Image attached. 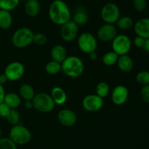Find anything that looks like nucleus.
Wrapping results in <instances>:
<instances>
[{
	"label": "nucleus",
	"instance_id": "obj_1",
	"mask_svg": "<svg viewBox=\"0 0 149 149\" xmlns=\"http://www.w3.org/2000/svg\"><path fill=\"white\" fill-rule=\"evenodd\" d=\"M49 17L57 25H63L71 20V13L68 4L63 0H54L49 7Z\"/></svg>",
	"mask_w": 149,
	"mask_h": 149
},
{
	"label": "nucleus",
	"instance_id": "obj_2",
	"mask_svg": "<svg viewBox=\"0 0 149 149\" xmlns=\"http://www.w3.org/2000/svg\"><path fill=\"white\" fill-rule=\"evenodd\" d=\"M84 63L76 56H70L61 63V70L64 74L72 78L80 77L84 72Z\"/></svg>",
	"mask_w": 149,
	"mask_h": 149
},
{
	"label": "nucleus",
	"instance_id": "obj_3",
	"mask_svg": "<svg viewBox=\"0 0 149 149\" xmlns=\"http://www.w3.org/2000/svg\"><path fill=\"white\" fill-rule=\"evenodd\" d=\"M33 35L34 34L29 28H19L14 32L12 37L13 45L17 48H26L33 42Z\"/></svg>",
	"mask_w": 149,
	"mask_h": 149
},
{
	"label": "nucleus",
	"instance_id": "obj_4",
	"mask_svg": "<svg viewBox=\"0 0 149 149\" xmlns=\"http://www.w3.org/2000/svg\"><path fill=\"white\" fill-rule=\"evenodd\" d=\"M9 138L16 145H23L30 142L31 139V133L27 127L18 124L13 126L10 131Z\"/></svg>",
	"mask_w": 149,
	"mask_h": 149
},
{
	"label": "nucleus",
	"instance_id": "obj_5",
	"mask_svg": "<svg viewBox=\"0 0 149 149\" xmlns=\"http://www.w3.org/2000/svg\"><path fill=\"white\" fill-rule=\"evenodd\" d=\"M33 108L41 112H50L54 110L55 104L49 94L39 93L35 95L32 100Z\"/></svg>",
	"mask_w": 149,
	"mask_h": 149
},
{
	"label": "nucleus",
	"instance_id": "obj_6",
	"mask_svg": "<svg viewBox=\"0 0 149 149\" xmlns=\"http://www.w3.org/2000/svg\"><path fill=\"white\" fill-rule=\"evenodd\" d=\"M100 17L105 23L114 24L120 18L119 7L115 3H107L101 9Z\"/></svg>",
	"mask_w": 149,
	"mask_h": 149
},
{
	"label": "nucleus",
	"instance_id": "obj_7",
	"mask_svg": "<svg viewBox=\"0 0 149 149\" xmlns=\"http://www.w3.org/2000/svg\"><path fill=\"white\" fill-rule=\"evenodd\" d=\"M112 51L118 56L127 55L130 52L132 42L128 36L125 34L116 35L112 40Z\"/></svg>",
	"mask_w": 149,
	"mask_h": 149
},
{
	"label": "nucleus",
	"instance_id": "obj_8",
	"mask_svg": "<svg viewBox=\"0 0 149 149\" xmlns=\"http://www.w3.org/2000/svg\"><path fill=\"white\" fill-rule=\"evenodd\" d=\"M78 46L83 53L90 54L96 51L97 48V42L94 35L89 32L82 33L78 38Z\"/></svg>",
	"mask_w": 149,
	"mask_h": 149
},
{
	"label": "nucleus",
	"instance_id": "obj_9",
	"mask_svg": "<svg viewBox=\"0 0 149 149\" xmlns=\"http://www.w3.org/2000/svg\"><path fill=\"white\" fill-rule=\"evenodd\" d=\"M25 73V67L20 61H13L7 64L4 69V74L10 81L20 80Z\"/></svg>",
	"mask_w": 149,
	"mask_h": 149
},
{
	"label": "nucleus",
	"instance_id": "obj_10",
	"mask_svg": "<svg viewBox=\"0 0 149 149\" xmlns=\"http://www.w3.org/2000/svg\"><path fill=\"white\" fill-rule=\"evenodd\" d=\"M82 106L88 112H97L103 106V99L97 94H90L86 96L82 100Z\"/></svg>",
	"mask_w": 149,
	"mask_h": 149
},
{
	"label": "nucleus",
	"instance_id": "obj_11",
	"mask_svg": "<svg viewBox=\"0 0 149 149\" xmlns=\"http://www.w3.org/2000/svg\"><path fill=\"white\" fill-rule=\"evenodd\" d=\"M79 34V26L74 21L71 20L62 25L61 34L63 39L65 42H72L77 38Z\"/></svg>",
	"mask_w": 149,
	"mask_h": 149
},
{
	"label": "nucleus",
	"instance_id": "obj_12",
	"mask_svg": "<svg viewBox=\"0 0 149 149\" xmlns=\"http://www.w3.org/2000/svg\"><path fill=\"white\" fill-rule=\"evenodd\" d=\"M116 29L113 24L105 23L97 30V38L102 42H110L116 36Z\"/></svg>",
	"mask_w": 149,
	"mask_h": 149
},
{
	"label": "nucleus",
	"instance_id": "obj_13",
	"mask_svg": "<svg viewBox=\"0 0 149 149\" xmlns=\"http://www.w3.org/2000/svg\"><path fill=\"white\" fill-rule=\"evenodd\" d=\"M129 96V91L127 87L119 85L113 89L111 93V100L114 105L120 106L127 102Z\"/></svg>",
	"mask_w": 149,
	"mask_h": 149
},
{
	"label": "nucleus",
	"instance_id": "obj_14",
	"mask_svg": "<svg viewBox=\"0 0 149 149\" xmlns=\"http://www.w3.org/2000/svg\"><path fill=\"white\" fill-rule=\"evenodd\" d=\"M58 121L64 127H72L77 122V115L70 109H63L58 114Z\"/></svg>",
	"mask_w": 149,
	"mask_h": 149
},
{
	"label": "nucleus",
	"instance_id": "obj_15",
	"mask_svg": "<svg viewBox=\"0 0 149 149\" xmlns=\"http://www.w3.org/2000/svg\"><path fill=\"white\" fill-rule=\"evenodd\" d=\"M134 31L137 36L141 37L144 39L149 38V18H143L138 20L134 24Z\"/></svg>",
	"mask_w": 149,
	"mask_h": 149
},
{
	"label": "nucleus",
	"instance_id": "obj_16",
	"mask_svg": "<svg viewBox=\"0 0 149 149\" xmlns=\"http://www.w3.org/2000/svg\"><path fill=\"white\" fill-rule=\"evenodd\" d=\"M24 10L26 14L31 18H34L39 15L40 4L38 0H27L25 2Z\"/></svg>",
	"mask_w": 149,
	"mask_h": 149
},
{
	"label": "nucleus",
	"instance_id": "obj_17",
	"mask_svg": "<svg viewBox=\"0 0 149 149\" xmlns=\"http://www.w3.org/2000/svg\"><path fill=\"white\" fill-rule=\"evenodd\" d=\"M50 55L53 61L59 62L61 64L68 56L66 49L61 45H56L52 47Z\"/></svg>",
	"mask_w": 149,
	"mask_h": 149
},
{
	"label": "nucleus",
	"instance_id": "obj_18",
	"mask_svg": "<svg viewBox=\"0 0 149 149\" xmlns=\"http://www.w3.org/2000/svg\"><path fill=\"white\" fill-rule=\"evenodd\" d=\"M117 65L119 70L125 73L130 72L132 71L133 68V61L132 58L127 54V55L119 56L118 58Z\"/></svg>",
	"mask_w": 149,
	"mask_h": 149
},
{
	"label": "nucleus",
	"instance_id": "obj_19",
	"mask_svg": "<svg viewBox=\"0 0 149 149\" xmlns=\"http://www.w3.org/2000/svg\"><path fill=\"white\" fill-rule=\"evenodd\" d=\"M51 97L55 105H62L67 100V94L65 91L61 87H54L51 91Z\"/></svg>",
	"mask_w": 149,
	"mask_h": 149
},
{
	"label": "nucleus",
	"instance_id": "obj_20",
	"mask_svg": "<svg viewBox=\"0 0 149 149\" xmlns=\"http://www.w3.org/2000/svg\"><path fill=\"white\" fill-rule=\"evenodd\" d=\"M4 102L11 109H16L21 104V97L17 93L10 92L5 94Z\"/></svg>",
	"mask_w": 149,
	"mask_h": 149
},
{
	"label": "nucleus",
	"instance_id": "obj_21",
	"mask_svg": "<svg viewBox=\"0 0 149 149\" xmlns=\"http://www.w3.org/2000/svg\"><path fill=\"white\" fill-rule=\"evenodd\" d=\"M19 95L21 99H24L25 101L33 100L35 95V90L30 84L25 83L20 86L19 89Z\"/></svg>",
	"mask_w": 149,
	"mask_h": 149
},
{
	"label": "nucleus",
	"instance_id": "obj_22",
	"mask_svg": "<svg viewBox=\"0 0 149 149\" xmlns=\"http://www.w3.org/2000/svg\"><path fill=\"white\" fill-rule=\"evenodd\" d=\"M13 16L10 11L0 10V29H10L13 24Z\"/></svg>",
	"mask_w": 149,
	"mask_h": 149
},
{
	"label": "nucleus",
	"instance_id": "obj_23",
	"mask_svg": "<svg viewBox=\"0 0 149 149\" xmlns=\"http://www.w3.org/2000/svg\"><path fill=\"white\" fill-rule=\"evenodd\" d=\"M88 20L89 16L86 10L83 7H78L76 10L75 13H74L73 20L78 26H83V25L86 24L87 23Z\"/></svg>",
	"mask_w": 149,
	"mask_h": 149
},
{
	"label": "nucleus",
	"instance_id": "obj_24",
	"mask_svg": "<svg viewBox=\"0 0 149 149\" xmlns=\"http://www.w3.org/2000/svg\"><path fill=\"white\" fill-rule=\"evenodd\" d=\"M116 26L122 30H129L134 26L133 20L130 16L120 17L116 23Z\"/></svg>",
	"mask_w": 149,
	"mask_h": 149
},
{
	"label": "nucleus",
	"instance_id": "obj_25",
	"mask_svg": "<svg viewBox=\"0 0 149 149\" xmlns=\"http://www.w3.org/2000/svg\"><path fill=\"white\" fill-rule=\"evenodd\" d=\"M45 71L47 74H51V75L58 74L61 71V64L52 60L47 63L45 65Z\"/></svg>",
	"mask_w": 149,
	"mask_h": 149
},
{
	"label": "nucleus",
	"instance_id": "obj_26",
	"mask_svg": "<svg viewBox=\"0 0 149 149\" xmlns=\"http://www.w3.org/2000/svg\"><path fill=\"white\" fill-rule=\"evenodd\" d=\"M118 58H119V56L116 53L113 52V51H109L104 54L103 58H102V61L105 65L111 67V66L114 65L115 64L117 63Z\"/></svg>",
	"mask_w": 149,
	"mask_h": 149
},
{
	"label": "nucleus",
	"instance_id": "obj_27",
	"mask_svg": "<svg viewBox=\"0 0 149 149\" xmlns=\"http://www.w3.org/2000/svg\"><path fill=\"white\" fill-rule=\"evenodd\" d=\"M20 0H0V10L11 11L15 9Z\"/></svg>",
	"mask_w": 149,
	"mask_h": 149
},
{
	"label": "nucleus",
	"instance_id": "obj_28",
	"mask_svg": "<svg viewBox=\"0 0 149 149\" xmlns=\"http://www.w3.org/2000/svg\"><path fill=\"white\" fill-rule=\"evenodd\" d=\"M109 91H110V88H109V84L106 82H100L96 86V94L103 99L108 96Z\"/></svg>",
	"mask_w": 149,
	"mask_h": 149
},
{
	"label": "nucleus",
	"instance_id": "obj_29",
	"mask_svg": "<svg viewBox=\"0 0 149 149\" xmlns=\"http://www.w3.org/2000/svg\"><path fill=\"white\" fill-rule=\"evenodd\" d=\"M6 118H7L9 124H10L11 125H17L19 124V121L20 119V113L16 109H11Z\"/></svg>",
	"mask_w": 149,
	"mask_h": 149
},
{
	"label": "nucleus",
	"instance_id": "obj_30",
	"mask_svg": "<svg viewBox=\"0 0 149 149\" xmlns=\"http://www.w3.org/2000/svg\"><path fill=\"white\" fill-rule=\"evenodd\" d=\"M136 80L139 84L143 86L149 84V72L146 70L139 72L136 75Z\"/></svg>",
	"mask_w": 149,
	"mask_h": 149
},
{
	"label": "nucleus",
	"instance_id": "obj_31",
	"mask_svg": "<svg viewBox=\"0 0 149 149\" xmlns=\"http://www.w3.org/2000/svg\"><path fill=\"white\" fill-rule=\"evenodd\" d=\"M0 149H17V145L9 137L0 138Z\"/></svg>",
	"mask_w": 149,
	"mask_h": 149
},
{
	"label": "nucleus",
	"instance_id": "obj_32",
	"mask_svg": "<svg viewBox=\"0 0 149 149\" xmlns=\"http://www.w3.org/2000/svg\"><path fill=\"white\" fill-rule=\"evenodd\" d=\"M47 36L43 33H37L33 35V43L37 46H43L47 43Z\"/></svg>",
	"mask_w": 149,
	"mask_h": 149
},
{
	"label": "nucleus",
	"instance_id": "obj_33",
	"mask_svg": "<svg viewBox=\"0 0 149 149\" xmlns=\"http://www.w3.org/2000/svg\"><path fill=\"white\" fill-rule=\"evenodd\" d=\"M133 7L138 12H143L146 9V0H133Z\"/></svg>",
	"mask_w": 149,
	"mask_h": 149
},
{
	"label": "nucleus",
	"instance_id": "obj_34",
	"mask_svg": "<svg viewBox=\"0 0 149 149\" xmlns=\"http://www.w3.org/2000/svg\"><path fill=\"white\" fill-rule=\"evenodd\" d=\"M141 95L143 102L149 104V84L143 86L141 91Z\"/></svg>",
	"mask_w": 149,
	"mask_h": 149
},
{
	"label": "nucleus",
	"instance_id": "obj_35",
	"mask_svg": "<svg viewBox=\"0 0 149 149\" xmlns=\"http://www.w3.org/2000/svg\"><path fill=\"white\" fill-rule=\"evenodd\" d=\"M11 108L9 106H7L4 102L0 103V117L1 118H7L10 112Z\"/></svg>",
	"mask_w": 149,
	"mask_h": 149
},
{
	"label": "nucleus",
	"instance_id": "obj_36",
	"mask_svg": "<svg viewBox=\"0 0 149 149\" xmlns=\"http://www.w3.org/2000/svg\"><path fill=\"white\" fill-rule=\"evenodd\" d=\"M145 39H146L141 37L137 36L134 39V44L138 48H143V46L144 45V42H145Z\"/></svg>",
	"mask_w": 149,
	"mask_h": 149
},
{
	"label": "nucleus",
	"instance_id": "obj_37",
	"mask_svg": "<svg viewBox=\"0 0 149 149\" xmlns=\"http://www.w3.org/2000/svg\"><path fill=\"white\" fill-rule=\"evenodd\" d=\"M5 90L4 89V86L0 85V103L4 102V96H5Z\"/></svg>",
	"mask_w": 149,
	"mask_h": 149
},
{
	"label": "nucleus",
	"instance_id": "obj_38",
	"mask_svg": "<svg viewBox=\"0 0 149 149\" xmlns=\"http://www.w3.org/2000/svg\"><path fill=\"white\" fill-rule=\"evenodd\" d=\"M7 81H8V79L6 77L5 74H4V73L0 74V85L3 86V85L5 84Z\"/></svg>",
	"mask_w": 149,
	"mask_h": 149
},
{
	"label": "nucleus",
	"instance_id": "obj_39",
	"mask_svg": "<svg viewBox=\"0 0 149 149\" xmlns=\"http://www.w3.org/2000/svg\"><path fill=\"white\" fill-rule=\"evenodd\" d=\"M24 106L26 109H32L33 108V102L32 100H29V101H26L24 104Z\"/></svg>",
	"mask_w": 149,
	"mask_h": 149
},
{
	"label": "nucleus",
	"instance_id": "obj_40",
	"mask_svg": "<svg viewBox=\"0 0 149 149\" xmlns=\"http://www.w3.org/2000/svg\"><path fill=\"white\" fill-rule=\"evenodd\" d=\"M142 48L147 53H149V38L145 39V42H144V45Z\"/></svg>",
	"mask_w": 149,
	"mask_h": 149
},
{
	"label": "nucleus",
	"instance_id": "obj_41",
	"mask_svg": "<svg viewBox=\"0 0 149 149\" xmlns=\"http://www.w3.org/2000/svg\"><path fill=\"white\" fill-rule=\"evenodd\" d=\"M88 55H89V57H90V58L92 60V61H95L97 57V53H96V51L90 53L88 54Z\"/></svg>",
	"mask_w": 149,
	"mask_h": 149
},
{
	"label": "nucleus",
	"instance_id": "obj_42",
	"mask_svg": "<svg viewBox=\"0 0 149 149\" xmlns=\"http://www.w3.org/2000/svg\"><path fill=\"white\" fill-rule=\"evenodd\" d=\"M1 134H2V131H1V128H0V138L1 137Z\"/></svg>",
	"mask_w": 149,
	"mask_h": 149
},
{
	"label": "nucleus",
	"instance_id": "obj_43",
	"mask_svg": "<svg viewBox=\"0 0 149 149\" xmlns=\"http://www.w3.org/2000/svg\"><path fill=\"white\" fill-rule=\"evenodd\" d=\"M22 1H25V2H26V1H27V0H22Z\"/></svg>",
	"mask_w": 149,
	"mask_h": 149
}]
</instances>
